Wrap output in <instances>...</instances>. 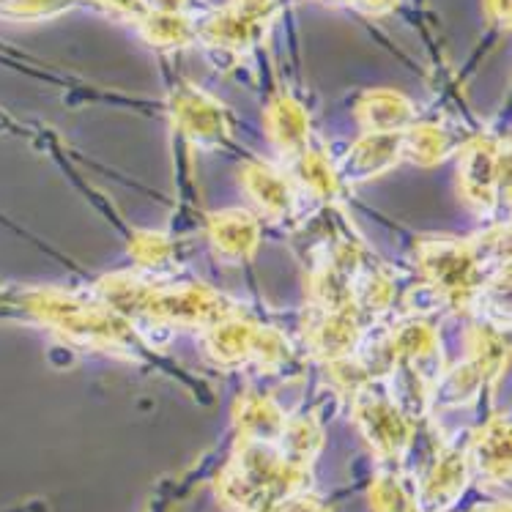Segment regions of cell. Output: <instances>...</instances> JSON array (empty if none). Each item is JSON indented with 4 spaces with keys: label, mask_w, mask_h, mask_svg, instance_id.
<instances>
[{
    "label": "cell",
    "mask_w": 512,
    "mask_h": 512,
    "mask_svg": "<svg viewBox=\"0 0 512 512\" xmlns=\"http://www.w3.org/2000/svg\"><path fill=\"white\" fill-rule=\"evenodd\" d=\"M482 11L493 28H499V31L510 28V0H482Z\"/></svg>",
    "instance_id": "obj_28"
},
{
    "label": "cell",
    "mask_w": 512,
    "mask_h": 512,
    "mask_svg": "<svg viewBox=\"0 0 512 512\" xmlns=\"http://www.w3.org/2000/svg\"><path fill=\"white\" fill-rule=\"evenodd\" d=\"M168 110L178 132L187 137L189 146L217 151L230 140L233 121H230L228 107L222 105L220 99H214L209 91H203L200 85L187 83V80L173 85Z\"/></svg>",
    "instance_id": "obj_6"
},
{
    "label": "cell",
    "mask_w": 512,
    "mask_h": 512,
    "mask_svg": "<svg viewBox=\"0 0 512 512\" xmlns=\"http://www.w3.org/2000/svg\"><path fill=\"white\" fill-rule=\"evenodd\" d=\"M137 31L143 42L157 47V50H184L198 39L195 20L189 14H176V11H143L137 17Z\"/></svg>",
    "instance_id": "obj_22"
},
{
    "label": "cell",
    "mask_w": 512,
    "mask_h": 512,
    "mask_svg": "<svg viewBox=\"0 0 512 512\" xmlns=\"http://www.w3.org/2000/svg\"><path fill=\"white\" fill-rule=\"evenodd\" d=\"M266 135L283 159H296L313 146V121L307 107L288 94L274 96L266 107Z\"/></svg>",
    "instance_id": "obj_13"
},
{
    "label": "cell",
    "mask_w": 512,
    "mask_h": 512,
    "mask_svg": "<svg viewBox=\"0 0 512 512\" xmlns=\"http://www.w3.org/2000/svg\"><path fill=\"white\" fill-rule=\"evenodd\" d=\"M417 261L433 299L447 302L458 313L474 310L496 277L485 269V255L471 241L455 236L422 239L417 244Z\"/></svg>",
    "instance_id": "obj_3"
},
{
    "label": "cell",
    "mask_w": 512,
    "mask_h": 512,
    "mask_svg": "<svg viewBox=\"0 0 512 512\" xmlns=\"http://www.w3.org/2000/svg\"><path fill=\"white\" fill-rule=\"evenodd\" d=\"M389 348H392V359L395 365L406 373L414 384H419V389L428 395L436 387V381L444 373V348H441L439 332L436 326L422 321V318H411L406 324H400L395 332H392V340H389Z\"/></svg>",
    "instance_id": "obj_8"
},
{
    "label": "cell",
    "mask_w": 512,
    "mask_h": 512,
    "mask_svg": "<svg viewBox=\"0 0 512 512\" xmlns=\"http://www.w3.org/2000/svg\"><path fill=\"white\" fill-rule=\"evenodd\" d=\"M129 252L137 263V272L148 277H165L176 269L173 241L159 230H137L129 241Z\"/></svg>",
    "instance_id": "obj_24"
},
{
    "label": "cell",
    "mask_w": 512,
    "mask_h": 512,
    "mask_svg": "<svg viewBox=\"0 0 512 512\" xmlns=\"http://www.w3.org/2000/svg\"><path fill=\"white\" fill-rule=\"evenodd\" d=\"M354 115L362 132H406L417 121V107L400 91L373 88L359 96Z\"/></svg>",
    "instance_id": "obj_15"
},
{
    "label": "cell",
    "mask_w": 512,
    "mask_h": 512,
    "mask_svg": "<svg viewBox=\"0 0 512 512\" xmlns=\"http://www.w3.org/2000/svg\"><path fill=\"white\" fill-rule=\"evenodd\" d=\"M304 335H307V348L318 362L337 367L356 359V354L362 351L365 326L356 310H337V313L313 310L304 326Z\"/></svg>",
    "instance_id": "obj_9"
},
{
    "label": "cell",
    "mask_w": 512,
    "mask_h": 512,
    "mask_svg": "<svg viewBox=\"0 0 512 512\" xmlns=\"http://www.w3.org/2000/svg\"><path fill=\"white\" fill-rule=\"evenodd\" d=\"M195 31H198L200 42H206L214 50H222L228 55H247L258 47L266 33V25L244 17L228 6V9L209 11L203 20L195 22Z\"/></svg>",
    "instance_id": "obj_14"
},
{
    "label": "cell",
    "mask_w": 512,
    "mask_h": 512,
    "mask_svg": "<svg viewBox=\"0 0 512 512\" xmlns=\"http://www.w3.org/2000/svg\"><path fill=\"white\" fill-rule=\"evenodd\" d=\"M403 162V132H365L337 165L343 187L365 184Z\"/></svg>",
    "instance_id": "obj_11"
},
{
    "label": "cell",
    "mask_w": 512,
    "mask_h": 512,
    "mask_svg": "<svg viewBox=\"0 0 512 512\" xmlns=\"http://www.w3.org/2000/svg\"><path fill=\"white\" fill-rule=\"evenodd\" d=\"M482 387H488V384L480 370L471 365L469 359H463L455 367H444V373L430 392V403H439L444 408L469 406L477 400Z\"/></svg>",
    "instance_id": "obj_23"
},
{
    "label": "cell",
    "mask_w": 512,
    "mask_h": 512,
    "mask_svg": "<svg viewBox=\"0 0 512 512\" xmlns=\"http://www.w3.org/2000/svg\"><path fill=\"white\" fill-rule=\"evenodd\" d=\"M94 296L126 321H151L200 332L239 313V304L209 285L173 283L168 277L140 272L105 274L96 280Z\"/></svg>",
    "instance_id": "obj_1"
},
{
    "label": "cell",
    "mask_w": 512,
    "mask_h": 512,
    "mask_svg": "<svg viewBox=\"0 0 512 512\" xmlns=\"http://www.w3.org/2000/svg\"><path fill=\"white\" fill-rule=\"evenodd\" d=\"M239 178L255 211L266 220L283 222L299 209V187L272 162L250 159L241 165Z\"/></svg>",
    "instance_id": "obj_10"
},
{
    "label": "cell",
    "mask_w": 512,
    "mask_h": 512,
    "mask_svg": "<svg viewBox=\"0 0 512 512\" xmlns=\"http://www.w3.org/2000/svg\"><path fill=\"white\" fill-rule=\"evenodd\" d=\"M206 236L220 261L247 263L261 247V220L250 209H220L209 214Z\"/></svg>",
    "instance_id": "obj_12"
},
{
    "label": "cell",
    "mask_w": 512,
    "mask_h": 512,
    "mask_svg": "<svg viewBox=\"0 0 512 512\" xmlns=\"http://www.w3.org/2000/svg\"><path fill=\"white\" fill-rule=\"evenodd\" d=\"M482 480L507 482L510 474V414H493L471 444V463Z\"/></svg>",
    "instance_id": "obj_16"
},
{
    "label": "cell",
    "mask_w": 512,
    "mask_h": 512,
    "mask_svg": "<svg viewBox=\"0 0 512 512\" xmlns=\"http://www.w3.org/2000/svg\"><path fill=\"white\" fill-rule=\"evenodd\" d=\"M6 310L28 321L50 326L55 335L85 348H99L110 354L137 359L143 340L132 321H126L96 296L58 291V288H17L0 296Z\"/></svg>",
    "instance_id": "obj_2"
},
{
    "label": "cell",
    "mask_w": 512,
    "mask_h": 512,
    "mask_svg": "<svg viewBox=\"0 0 512 512\" xmlns=\"http://www.w3.org/2000/svg\"><path fill=\"white\" fill-rule=\"evenodd\" d=\"M96 6H105L110 11H118V14H126L137 20L143 11H146V0H94Z\"/></svg>",
    "instance_id": "obj_29"
},
{
    "label": "cell",
    "mask_w": 512,
    "mask_h": 512,
    "mask_svg": "<svg viewBox=\"0 0 512 512\" xmlns=\"http://www.w3.org/2000/svg\"><path fill=\"white\" fill-rule=\"evenodd\" d=\"M458 195L477 217H493L510 195V148L496 137H474L460 146Z\"/></svg>",
    "instance_id": "obj_5"
},
{
    "label": "cell",
    "mask_w": 512,
    "mask_h": 512,
    "mask_svg": "<svg viewBox=\"0 0 512 512\" xmlns=\"http://www.w3.org/2000/svg\"><path fill=\"white\" fill-rule=\"evenodd\" d=\"M463 146L458 135L444 124H414L403 132V162L414 168H439Z\"/></svg>",
    "instance_id": "obj_17"
},
{
    "label": "cell",
    "mask_w": 512,
    "mask_h": 512,
    "mask_svg": "<svg viewBox=\"0 0 512 512\" xmlns=\"http://www.w3.org/2000/svg\"><path fill=\"white\" fill-rule=\"evenodd\" d=\"M354 419L378 455L398 458L411 441V422L384 384L365 381L354 389Z\"/></svg>",
    "instance_id": "obj_7"
},
{
    "label": "cell",
    "mask_w": 512,
    "mask_h": 512,
    "mask_svg": "<svg viewBox=\"0 0 512 512\" xmlns=\"http://www.w3.org/2000/svg\"><path fill=\"white\" fill-rule=\"evenodd\" d=\"M230 9L239 11L244 17H250V20L261 22V25L269 28V22L280 11V0H230Z\"/></svg>",
    "instance_id": "obj_26"
},
{
    "label": "cell",
    "mask_w": 512,
    "mask_h": 512,
    "mask_svg": "<svg viewBox=\"0 0 512 512\" xmlns=\"http://www.w3.org/2000/svg\"><path fill=\"white\" fill-rule=\"evenodd\" d=\"M291 170L293 184L307 189L310 195L324 203H335L343 195V181L337 173L335 159L329 157L324 148L310 146L307 151H302L299 157L291 159Z\"/></svg>",
    "instance_id": "obj_20"
},
{
    "label": "cell",
    "mask_w": 512,
    "mask_h": 512,
    "mask_svg": "<svg viewBox=\"0 0 512 512\" xmlns=\"http://www.w3.org/2000/svg\"><path fill=\"white\" fill-rule=\"evenodd\" d=\"M340 3L351 6L359 14H367V17H384L398 9L400 0H340Z\"/></svg>",
    "instance_id": "obj_27"
},
{
    "label": "cell",
    "mask_w": 512,
    "mask_h": 512,
    "mask_svg": "<svg viewBox=\"0 0 512 512\" xmlns=\"http://www.w3.org/2000/svg\"><path fill=\"white\" fill-rule=\"evenodd\" d=\"M233 419L239 425L241 439L250 441H263V444H277L280 433L285 428V414L283 408L277 406L272 398H266L261 392H244L236 400L233 408Z\"/></svg>",
    "instance_id": "obj_18"
},
{
    "label": "cell",
    "mask_w": 512,
    "mask_h": 512,
    "mask_svg": "<svg viewBox=\"0 0 512 512\" xmlns=\"http://www.w3.org/2000/svg\"><path fill=\"white\" fill-rule=\"evenodd\" d=\"M80 6H96L94 0H0V17L17 22L53 20L58 14L80 9Z\"/></svg>",
    "instance_id": "obj_25"
},
{
    "label": "cell",
    "mask_w": 512,
    "mask_h": 512,
    "mask_svg": "<svg viewBox=\"0 0 512 512\" xmlns=\"http://www.w3.org/2000/svg\"><path fill=\"white\" fill-rule=\"evenodd\" d=\"M466 359L480 370L488 387H496L502 373L507 370V362H510L507 332L496 321L477 324L469 337V356Z\"/></svg>",
    "instance_id": "obj_21"
},
{
    "label": "cell",
    "mask_w": 512,
    "mask_h": 512,
    "mask_svg": "<svg viewBox=\"0 0 512 512\" xmlns=\"http://www.w3.org/2000/svg\"><path fill=\"white\" fill-rule=\"evenodd\" d=\"M198 6V0H146V11H176V14H189Z\"/></svg>",
    "instance_id": "obj_30"
},
{
    "label": "cell",
    "mask_w": 512,
    "mask_h": 512,
    "mask_svg": "<svg viewBox=\"0 0 512 512\" xmlns=\"http://www.w3.org/2000/svg\"><path fill=\"white\" fill-rule=\"evenodd\" d=\"M469 458L460 450H447L436 460V466L430 471L428 485L422 491V510L425 512H444L450 504L458 502L460 491L469 482Z\"/></svg>",
    "instance_id": "obj_19"
},
{
    "label": "cell",
    "mask_w": 512,
    "mask_h": 512,
    "mask_svg": "<svg viewBox=\"0 0 512 512\" xmlns=\"http://www.w3.org/2000/svg\"><path fill=\"white\" fill-rule=\"evenodd\" d=\"M200 345L211 365L225 370L261 367L277 373L293 359L291 340L280 329L241 318L239 313L203 329Z\"/></svg>",
    "instance_id": "obj_4"
}]
</instances>
